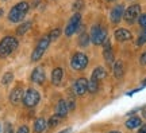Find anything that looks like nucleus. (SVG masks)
<instances>
[{"mask_svg": "<svg viewBox=\"0 0 146 133\" xmlns=\"http://www.w3.org/2000/svg\"><path fill=\"white\" fill-rule=\"evenodd\" d=\"M29 10H30V5H29L27 1H19L18 4H15L11 8L10 14H8V19L12 23H19V22L25 19Z\"/></svg>", "mask_w": 146, "mask_h": 133, "instance_id": "1", "label": "nucleus"}, {"mask_svg": "<svg viewBox=\"0 0 146 133\" xmlns=\"http://www.w3.org/2000/svg\"><path fill=\"white\" fill-rule=\"evenodd\" d=\"M18 39L14 36H4L0 41V56H8L16 50Z\"/></svg>", "mask_w": 146, "mask_h": 133, "instance_id": "2", "label": "nucleus"}, {"mask_svg": "<svg viewBox=\"0 0 146 133\" xmlns=\"http://www.w3.org/2000/svg\"><path fill=\"white\" fill-rule=\"evenodd\" d=\"M49 45H50V39L47 38V36H43L41 41L38 42V45L35 46V48H34V51H33L31 54V61L33 62H36L39 61L42 56H43V54H45V51L47 50V47H49Z\"/></svg>", "mask_w": 146, "mask_h": 133, "instance_id": "3", "label": "nucleus"}, {"mask_svg": "<svg viewBox=\"0 0 146 133\" xmlns=\"http://www.w3.org/2000/svg\"><path fill=\"white\" fill-rule=\"evenodd\" d=\"M91 42L94 45H103L104 41L107 39V31L103 30L99 24H95L91 28V36H89Z\"/></svg>", "mask_w": 146, "mask_h": 133, "instance_id": "4", "label": "nucleus"}, {"mask_svg": "<svg viewBox=\"0 0 146 133\" xmlns=\"http://www.w3.org/2000/svg\"><path fill=\"white\" fill-rule=\"evenodd\" d=\"M39 100H41V96H39V93L36 92L35 89H27L26 93L23 94V100L22 101H23L26 107H34L38 105Z\"/></svg>", "mask_w": 146, "mask_h": 133, "instance_id": "5", "label": "nucleus"}, {"mask_svg": "<svg viewBox=\"0 0 146 133\" xmlns=\"http://www.w3.org/2000/svg\"><path fill=\"white\" fill-rule=\"evenodd\" d=\"M139 15H141V5L139 4H133L123 12V19L126 20V23L133 24V23L139 18Z\"/></svg>", "mask_w": 146, "mask_h": 133, "instance_id": "6", "label": "nucleus"}, {"mask_svg": "<svg viewBox=\"0 0 146 133\" xmlns=\"http://www.w3.org/2000/svg\"><path fill=\"white\" fill-rule=\"evenodd\" d=\"M70 66L77 71L78 70H84L88 66V56L83 54V52H76L70 59Z\"/></svg>", "mask_w": 146, "mask_h": 133, "instance_id": "7", "label": "nucleus"}, {"mask_svg": "<svg viewBox=\"0 0 146 133\" xmlns=\"http://www.w3.org/2000/svg\"><path fill=\"white\" fill-rule=\"evenodd\" d=\"M80 26H81V14L76 12V14L69 19L68 24H66V28H65V35L72 36L73 34L80 28Z\"/></svg>", "mask_w": 146, "mask_h": 133, "instance_id": "8", "label": "nucleus"}, {"mask_svg": "<svg viewBox=\"0 0 146 133\" xmlns=\"http://www.w3.org/2000/svg\"><path fill=\"white\" fill-rule=\"evenodd\" d=\"M73 92L77 96H84L85 93L88 92V81L85 78H78L77 81L74 82V85H73Z\"/></svg>", "mask_w": 146, "mask_h": 133, "instance_id": "9", "label": "nucleus"}, {"mask_svg": "<svg viewBox=\"0 0 146 133\" xmlns=\"http://www.w3.org/2000/svg\"><path fill=\"white\" fill-rule=\"evenodd\" d=\"M123 12H125L123 5L122 4L115 5L114 8L111 10V14H110V19H111V22H112L114 24H118V23L120 22V19L123 18Z\"/></svg>", "mask_w": 146, "mask_h": 133, "instance_id": "10", "label": "nucleus"}, {"mask_svg": "<svg viewBox=\"0 0 146 133\" xmlns=\"http://www.w3.org/2000/svg\"><path fill=\"white\" fill-rule=\"evenodd\" d=\"M45 78H46V75H45V70H43V67H35L34 70H33L31 73V81L35 82V83H38V85H42L43 82H45Z\"/></svg>", "mask_w": 146, "mask_h": 133, "instance_id": "11", "label": "nucleus"}, {"mask_svg": "<svg viewBox=\"0 0 146 133\" xmlns=\"http://www.w3.org/2000/svg\"><path fill=\"white\" fill-rule=\"evenodd\" d=\"M114 36H115V39L119 42H127L133 38L131 32L129 30H126V28H118V30L115 31Z\"/></svg>", "mask_w": 146, "mask_h": 133, "instance_id": "12", "label": "nucleus"}, {"mask_svg": "<svg viewBox=\"0 0 146 133\" xmlns=\"http://www.w3.org/2000/svg\"><path fill=\"white\" fill-rule=\"evenodd\" d=\"M23 90H22V87H15L10 94V101L11 104H14V105H18V104L21 102L22 100H23Z\"/></svg>", "mask_w": 146, "mask_h": 133, "instance_id": "13", "label": "nucleus"}, {"mask_svg": "<svg viewBox=\"0 0 146 133\" xmlns=\"http://www.w3.org/2000/svg\"><path fill=\"white\" fill-rule=\"evenodd\" d=\"M62 78H64V70L61 67H56V69H53L52 71V82L53 85H60L61 82H62Z\"/></svg>", "mask_w": 146, "mask_h": 133, "instance_id": "14", "label": "nucleus"}, {"mask_svg": "<svg viewBox=\"0 0 146 133\" xmlns=\"http://www.w3.org/2000/svg\"><path fill=\"white\" fill-rule=\"evenodd\" d=\"M68 112H69V106L66 104V101H64V100L58 101L57 106H56V114L60 116V117H65L68 114Z\"/></svg>", "mask_w": 146, "mask_h": 133, "instance_id": "15", "label": "nucleus"}, {"mask_svg": "<svg viewBox=\"0 0 146 133\" xmlns=\"http://www.w3.org/2000/svg\"><path fill=\"white\" fill-rule=\"evenodd\" d=\"M107 78V71H106L103 67H96L94 70V73H92V79H95V81H103V79H106Z\"/></svg>", "mask_w": 146, "mask_h": 133, "instance_id": "16", "label": "nucleus"}, {"mask_svg": "<svg viewBox=\"0 0 146 133\" xmlns=\"http://www.w3.org/2000/svg\"><path fill=\"white\" fill-rule=\"evenodd\" d=\"M103 56H104V59L108 63L114 61V52H112V47L110 45V42H107L104 45V50H103Z\"/></svg>", "mask_w": 146, "mask_h": 133, "instance_id": "17", "label": "nucleus"}, {"mask_svg": "<svg viewBox=\"0 0 146 133\" xmlns=\"http://www.w3.org/2000/svg\"><path fill=\"white\" fill-rule=\"evenodd\" d=\"M46 125H47V123L45 118H36L35 121H34V132L42 133L46 129Z\"/></svg>", "mask_w": 146, "mask_h": 133, "instance_id": "18", "label": "nucleus"}, {"mask_svg": "<svg viewBox=\"0 0 146 133\" xmlns=\"http://www.w3.org/2000/svg\"><path fill=\"white\" fill-rule=\"evenodd\" d=\"M141 124H142V120L135 116V117H130L126 121V126L129 129H135L138 126H141Z\"/></svg>", "mask_w": 146, "mask_h": 133, "instance_id": "19", "label": "nucleus"}, {"mask_svg": "<svg viewBox=\"0 0 146 133\" xmlns=\"http://www.w3.org/2000/svg\"><path fill=\"white\" fill-rule=\"evenodd\" d=\"M123 73H125L123 63H122L120 61L115 62V65H114V75H115V78H122L123 77Z\"/></svg>", "mask_w": 146, "mask_h": 133, "instance_id": "20", "label": "nucleus"}, {"mask_svg": "<svg viewBox=\"0 0 146 133\" xmlns=\"http://www.w3.org/2000/svg\"><path fill=\"white\" fill-rule=\"evenodd\" d=\"M30 27H31V22H25V23L19 24V27L16 28V35H25L30 30Z\"/></svg>", "mask_w": 146, "mask_h": 133, "instance_id": "21", "label": "nucleus"}, {"mask_svg": "<svg viewBox=\"0 0 146 133\" xmlns=\"http://www.w3.org/2000/svg\"><path fill=\"white\" fill-rule=\"evenodd\" d=\"M89 41H91V39H89V36L87 35L85 32H83L81 35L78 36V45H80L81 47H87V46H88Z\"/></svg>", "mask_w": 146, "mask_h": 133, "instance_id": "22", "label": "nucleus"}, {"mask_svg": "<svg viewBox=\"0 0 146 133\" xmlns=\"http://www.w3.org/2000/svg\"><path fill=\"white\" fill-rule=\"evenodd\" d=\"M99 83H100V82L95 81V79H92V78H91V81L88 82V92L96 93L98 90H99Z\"/></svg>", "mask_w": 146, "mask_h": 133, "instance_id": "23", "label": "nucleus"}, {"mask_svg": "<svg viewBox=\"0 0 146 133\" xmlns=\"http://www.w3.org/2000/svg\"><path fill=\"white\" fill-rule=\"evenodd\" d=\"M12 79H14V74H12L11 71H8L3 75V78H1V83H3V85H10L11 82H12Z\"/></svg>", "mask_w": 146, "mask_h": 133, "instance_id": "24", "label": "nucleus"}, {"mask_svg": "<svg viewBox=\"0 0 146 133\" xmlns=\"http://www.w3.org/2000/svg\"><path fill=\"white\" fill-rule=\"evenodd\" d=\"M60 120H61V117L60 116H53V117L49 118V121H47V125L50 126V128H54V126H57L58 124H60Z\"/></svg>", "mask_w": 146, "mask_h": 133, "instance_id": "25", "label": "nucleus"}, {"mask_svg": "<svg viewBox=\"0 0 146 133\" xmlns=\"http://www.w3.org/2000/svg\"><path fill=\"white\" fill-rule=\"evenodd\" d=\"M60 35H61V30H60V28H54V30L50 31V34L47 35V38H49L50 42H52V41H56Z\"/></svg>", "mask_w": 146, "mask_h": 133, "instance_id": "26", "label": "nucleus"}, {"mask_svg": "<svg viewBox=\"0 0 146 133\" xmlns=\"http://www.w3.org/2000/svg\"><path fill=\"white\" fill-rule=\"evenodd\" d=\"M72 8H73V11H76V12H78L80 10H83L84 8V0H76V1L73 3Z\"/></svg>", "mask_w": 146, "mask_h": 133, "instance_id": "27", "label": "nucleus"}, {"mask_svg": "<svg viewBox=\"0 0 146 133\" xmlns=\"http://www.w3.org/2000/svg\"><path fill=\"white\" fill-rule=\"evenodd\" d=\"M145 43H146V30L139 35L138 41H137V46H142V45H145Z\"/></svg>", "mask_w": 146, "mask_h": 133, "instance_id": "28", "label": "nucleus"}, {"mask_svg": "<svg viewBox=\"0 0 146 133\" xmlns=\"http://www.w3.org/2000/svg\"><path fill=\"white\" fill-rule=\"evenodd\" d=\"M138 22H139V26H141L143 30H146V14H141L139 18H138Z\"/></svg>", "mask_w": 146, "mask_h": 133, "instance_id": "29", "label": "nucleus"}, {"mask_svg": "<svg viewBox=\"0 0 146 133\" xmlns=\"http://www.w3.org/2000/svg\"><path fill=\"white\" fill-rule=\"evenodd\" d=\"M4 133H14V126H12V124L8 123V121L4 124Z\"/></svg>", "mask_w": 146, "mask_h": 133, "instance_id": "30", "label": "nucleus"}, {"mask_svg": "<svg viewBox=\"0 0 146 133\" xmlns=\"http://www.w3.org/2000/svg\"><path fill=\"white\" fill-rule=\"evenodd\" d=\"M16 133H30V130H29V126H26V125H22L21 128L18 129V132Z\"/></svg>", "mask_w": 146, "mask_h": 133, "instance_id": "31", "label": "nucleus"}, {"mask_svg": "<svg viewBox=\"0 0 146 133\" xmlns=\"http://www.w3.org/2000/svg\"><path fill=\"white\" fill-rule=\"evenodd\" d=\"M139 62H141V65H143V66L146 65V51L141 55V59H139Z\"/></svg>", "mask_w": 146, "mask_h": 133, "instance_id": "32", "label": "nucleus"}, {"mask_svg": "<svg viewBox=\"0 0 146 133\" xmlns=\"http://www.w3.org/2000/svg\"><path fill=\"white\" fill-rule=\"evenodd\" d=\"M138 133H146V124H145V125H142L141 128H139Z\"/></svg>", "mask_w": 146, "mask_h": 133, "instance_id": "33", "label": "nucleus"}, {"mask_svg": "<svg viewBox=\"0 0 146 133\" xmlns=\"http://www.w3.org/2000/svg\"><path fill=\"white\" fill-rule=\"evenodd\" d=\"M69 132H70V128H68V129H65V130H62V132H61V133H69Z\"/></svg>", "mask_w": 146, "mask_h": 133, "instance_id": "34", "label": "nucleus"}, {"mask_svg": "<svg viewBox=\"0 0 146 133\" xmlns=\"http://www.w3.org/2000/svg\"><path fill=\"white\" fill-rule=\"evenodd\" d=\"M142 86H146V79H143V81H142Z\"/></svg>", "mask_w": 146, "mask_h": 133, "instance_id": "35", "label": "nucleus"}, {"mask_svg": "<svg viewBox=\"0 0 146 133\" xmlns=\"http://www.w3.org/2000/svg\"><path fill=\"white\" fill-rule=\"evenodd\" d=\"M108 133H120V132H118V130H111V132H108Z\"/></svg>", "mask_w": 146, "mask_h": 133, "instance_id": "36", "label": "nucleus"}, {"mask_svg": "<svg viewBox=\"0 0 146 133\" xmlns=\"http://www.w3.org/2000/svg\"><path fill=\"white\" fill-rule=\"evenodd\" d=\"M3 15V10H1V8H0V16Z\"/></svg>", "mask_w": 146, "mask_h": 133, "instance_id": "37", "label": "nucleus"}, {"mask_svg": "<svg viewBox=\"0 0 146 133\" xmlns=\"http://www.w3.org/2000/svg\"><path fill=\"white\" fill-rule=\"evenodd\" d=\"M143 116H145V117H146V110H143Z\"/></svg>", "mask_w": 146, "mask_h": 133, "instance_id": "38", "label": "nucleus"}, {"mask_svg": "<svg viewBox=\"0 0 146 133\" xmlns=\"http://www.w3.org/2000/svg\"><path fill=\"white\" fill-rule=\"evenodd\" d=\"M107 1H115V0H107Z\"/></svg>", "mask_w": 146, "mask_h": 133, "instance_id": "39", "label": "nucleus"}]
</instances>
